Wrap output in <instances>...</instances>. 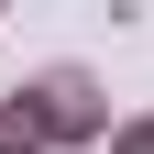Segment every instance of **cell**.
<instances>
[{
	"label": "cell",
	"instance_id": "6da1fadb",
	"mask_svg": "<svg viewBox=\"0 0 154 154\" xmlns=\"http://www.w3.org/2000/svg\"><path fill=\"white\" fill-rule=\"evenodd\" d=\"M33 99H44V121H55V143H110V88H99V66H44L33 77Z\"/></svg>",
	"mask_w": 154,
	"mask_h": 154
},
{
	"label": "cell",
	"instance_id": "7a4b0ae2",
	"mask_svg": "<svg viewBox=\"0 0 154 154\" xmlns=\"http://www.w3.org/2000/svg\"><path fill=\"white\" fill-rule=\"evenodd\" d=\"M0 154H55V121H44V99H33V77L0 99Z\"/></svg>",
	"mask_w": 154,
	"mask_h": 154
},
{
	"label": "cell",
	"instance_id": "3957f363",
	"mask_svg": "<svg viewBox=\"0 0 154 154\" xmlns=\"http://www.w3.org/2000/svg\"><path fill=\"white\" fill-rule=\"evenodd\" d=\"M110 154H154V110H143V121H121V132H110Z\"/></svg>",
	"mask_w": 154,
	"mask_h": 154
}]
</instances>
